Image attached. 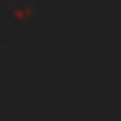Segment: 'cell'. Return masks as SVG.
Instances as JSON below:
<instances>
[{
	"label": "cell",
	"mask_w": 121,
	"mask_h": 121,
	"mask_svg": "<svg viewBox=\"0 0 121 121\" xmlns=\"http://www.w3.org/2000/svg\"><path fill=\"white\" fill-rule=\"evenodd\" d=\"M8 15L15 18V22H30V18L40 15V4H37V0H11V4H8Z\"/></svg>",
	"instance_id": "1"
}]
</instances>
